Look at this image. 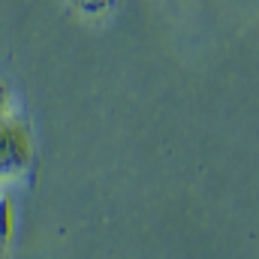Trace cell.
Instances as JSON below:
<instances>
[{"instance_id": "2", "label": "cell", "mask_w": 259, "mask_h": 259, "mask_svg": "<svg viewBox=\"0 0 259 259\" xmlns=\"http://www.w3.org/2000/svg\"><path fill=\"white\" fill-rule=\"evenodd\" d=\"M12 229H15V214H12V202L6 196V184H0V256L9 250L12 244Z\"/></svg>"}, {"instance_id": "3", "label": "cell", "mask_w": 259, "mask_h": 259, "mask_svg": "<svg viewBox=\"0 0 259 259\" xmlns=\"http://www.w3.org/2000/svg\"><path fill=\"white\" fill-rule=\"evenodd\" d=\"M72 6H78L81 12H88V15H103V12H109L112 9V3L115 0H69Z\"/></svg>"}, {"instance_id": "1", "label": "cell", "mask_w": 259, "mask_h": 259, "mask_svg": "<svg viewBox=\"0 0 259 259\" xmlns=\"http://www.w3.org/2000/svg\"><path fill=\"white\" fill-rule=\"evenodd\" d=\"M36 172V145L18 97L0 81V184L30 181Z\"/></svg>"}]
</instances>
